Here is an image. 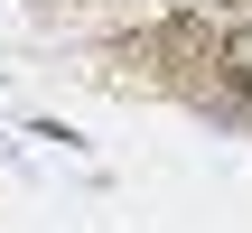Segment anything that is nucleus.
<instances>
[{
  "mask_svg": "<svg viewBox=\"0 0 252 233\" xmlns=\"http://www.w3.org/2000/svg\"><path fill=\"white\" fill-rule=\"evenodd\" d=\"M178 9H196V0H178Z\"/></svg>",
  "mask_w": 252,
  "mask_h": 233,
  "instance_id": "nucleus-1",
  "label": "nucleus"
}]
</instances>
